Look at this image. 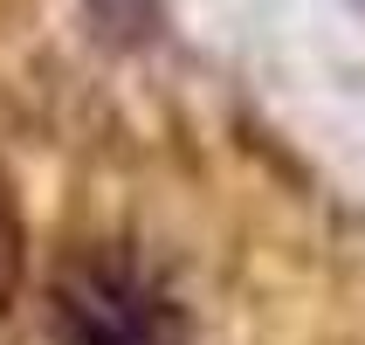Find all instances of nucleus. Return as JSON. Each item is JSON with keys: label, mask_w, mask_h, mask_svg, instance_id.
<instances>
[{"label": "nucleus", "mask_w": 365, "mask_h": 345, "mask_svg": "<svg viewBox=\"0 0 365 345\" xmlns=\"http://www.w3.org/2000/svg\"><path fill=\"white\" fill-rule=\"evenodd\" d=\"M56 345H193L180 290L138 249H83L48 284Z\"/></svg>", "instance_id": "nucleus-1"}, {"label": "nucleus", "mask_w": 365, "mask_h": 345, "mask_svg": "<svg viewBox=\"0 0 365 345\" xmlns=\"http://www.w3.org/2000/svg\"><path fill=\"white\" fill-rule=\"evenodd\" d=\"M21 284V214H14V194L0 180V297Z\"/></svg>", "instance_id": "nucleus-2"}]
</instances>
